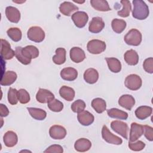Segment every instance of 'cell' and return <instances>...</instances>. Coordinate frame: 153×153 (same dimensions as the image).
I'll use <instances>...</instances> for the list:
<instances>
[{"instance_id":"cell-31","label":"cell","mask_w":153,"mask_h":153,"mask_svg":"<svg viewBox=\"0 0 153 153\" xmlns=\"http://www.w3.org/2000/svg\"><path fill=\"white\" fill-rule=\"evenodd\" d=\"M91 106L98 114L103 112L106 108V103L102 98H95L91 101Z\"/></svg>"},{"instance_id":"cell-13","label":"cell","mask_w":153,"mask_h":153,"mask_svg":"<svg viewBox=\"0 0 153 153\" xmlns=\"http://www.w3.org/2000/svg\"><path fill=\"white\" fill-rule=\"evenodd\" d=\"M36 99L39 103H45L54 99V96L50 91L47 89L39 88L36 94Z\"/></svg>"},{"instance_id":"cell-43","label":"cell","mask_w":153,"mask_h":153,"mask_svg":"<svg viewBox=\"0 0 153 153\" xmlns=\"http://www.w3.org/2000/svg\"><path fill=\"white\" fill-rule=\"evenodd\" d=\"M143 67L144 70L149 74L153 73V58L149 57L146 59L143 63Z\"/></svg>"},{"instance_id":"cell-2","label":"cell","mask_w":153,"mask_h":153,"mask_svg":"<svg viewBox=\"0 0 153 153\" xmlns=\"http://www.w3.org/2000/svg\"><path fill=\"white\" fill-rule=\"evenodd\" d=\"M124 39L129 45L138 46L142 41V34L137 29H131L124 36Z\"/></svg>"},{"instance_id":"cell-1","label":"cell","mask_w":153,"mask_h":153,"mask_svg":"<svg viewBox=\"0 0 153 153\" xmlns=\"http://www.w3.org/2000/svg\"><path fill=\"white\" fill-rule=\"evenodd\" d=\"M133 9L132 10V16L137 20H144L146 19L149 14L148 6L142 0L133 1Z\"/></svg>"},{"instance_id":"cell-9","label":"cell","mask_w":153,"mask_h":153,"mask_svg":"<svg viewBox=\"0 0 153 153\" xmlns=\"http://www.w3.org/2000/svg\"><path fill=\"white\" fill-rule=\"evenodd\" d=\"M1 56L5 60H10L15 56V51L11 49L10 43L5 39H1Z\"/></svg>"},{"instance_id":"cell-34","label":"cell","mask_w":153,"mask_h":153,"mask_svg":"<svg viewBox=\"0 0 153 153\" xmlns=\"http://www.w3.org/2000/svg\"><path fill=\"white\" fill-rule=\"evenodd\" d=\"M126 22L124 20L114 19L111 22L112 30L117 33H121L124 31L126 27Z\"/></svg>"},{"instance_id":"cell-46","label":"cell","mask_w":153,"mask_h":153,"mask_svg":"<svg viewBox=\"0 0 153 153\" xmlns=\"http://www.w3.org/2000/svg\"><path fill=\"white\" fill-rule=\"evenodd\" d=\"M9 114V110L7 107L2 103L0 104V115L1 117H5Z\"/></svg>"},{"instance_id":"cell-12","label":"cell","mask_w":153,"mask_h":153,"mask_svg":"<svg viewBox=\"0 0 153 153\" xmlns=\"http://www.w3.org/2000/svg\"><path fill=\"white\" fill-rule=\"evenodd\" d=\"M143 126L136 123L131 124L130 130V141L135 142L143 134Z\"/></svg>"},{"instance_id":"cell-36","label":"cell","mask_w":153,"mask_h":153,"mask_svg":"<svg viewBox=\"0 0 153 153\" xmlns=\"http://www.w3.org/2000/svg\"><path fill=\"white\" fill-rule=\"evenodd\" d=\"M8 36L14 42H18L22 39V31L17 27H11L7 31Z\"/></svg>"},{"instance_id":"cell-25","label":"cell","mask_w":153,"mask_h":153,"mask_svg":"<svg viewBox=\"0 0 153 153\" xmlns=\"http://www.w3.org/2000/svg\"><path fill=\"white\" fill-rule=\"evenodd\" d=\"M124 59L126 62L131 66L136 65L139 62V56L137 52L133 49L127 50L124 53Z\"/></svg>"},{"instance_id":"cell-7","label":"cell","mask_w":153,"mask_h":153,"mask_svg":"<svg viewBox=\"0 0 153 153\" xmlns=\"http://www.w3.org/2000/svg\"><path fill=\"white\" fill-rule=\"evenodd\" d=\"M102 138L109 143L119 145L123 143L122 139L118 136L113 134L105 125L103 126L102 130Z\"/></svg>"},{"instance_id":"cell-35","label":"cell","mask_w":153,"mask_h":153,"mask_svg":"<svg viewBox=\"0 0 153 153\" xmlns=\"http://www.w3.org/2000/svg\"><path fill=\"white\" fill-rule=\"evenodd\" d=\"M123 5V8L117 12V14L121 17H127L129 16L131 10V6L130 2L127 0H122L120 1Z\"/></svg>"},{"instance_id":"cell-14","label":"cell","mask_w":153,"mask_h":153,"mask_svg":"<svg viewBox=\"0 0 153 153\" xmlns=\"http://www.w3.org/2000/svg\"><path fill=\"white\" fill-rule=\"evenodd\" d=\"M22 53L23 56L28 60L31 62L32 59H35L39 56L38 49L33 45H27L22 48Z\"/></svg>"},{"instance_id":"cell-17","label":"cell","mask_w":153,"mask_h":153,"mask_svg":"<svg viewBox=\"0 0 153 153\" xmlns=\"http://www.w3.org/2000/svg\"><path fill=\"white\" fill-rule=\"evenodd\" d=\"M70 58L74 62L78 63L85 59V54L82 49L78 47H74L70 50Z\"/></svg>"},{"instance_id":"cell-21","label":"cell","mask_w":153,"mask_h":153,"mask_svg":"<svg viewBox=\"0 0 153 153\" xmlns=\"http://www.w3.org/2000/svg\"><path fill=\"white\" fill-rule=\"evenodd\" d=\"M3 141L6 146L13 147L17 143L18 137L15 132L8 131L3 136Z\"/></svg>"},{"instance_id":"cell-3","label":"cell","mask_w":153,"mask_h":153,"mask_svg":"<svg viewBox=\"0 0 153 153\" xmlns=\"http://www.w3.org/2000/svg\"><path fill=\"white\" fill-rule=\"evenodd\" d=\"M27 38L32 41L41 42L45 38V32L43 29L39 26L30 27L27 33Z\"/></svg>"},{"instance_id":"cell-16","label":"cell","mask_w":153,"mask_h":153,"mask_svg":"<svg viewBox=\"0 0 153 153\" xmlns=\"http://www.w3.org/2000/svg\"><path fill=\"white\" fill-rule=\"evenodd\" d=\"M5 15L8 20L14 23H17L20 19V13L19 10L12 6H8L5 9Z\"/></svg>"},{"instance_id":"cell-18","label":"cell","mask_w":153,"mask_h":153,"mask_svg":"<svg viewBox=\"0 0 153 153\" xmlns=\"http://www.w3.org/2000/svg\"><path fill=\"white\" fill-rule=\"evenodd\" d=\"M118 104L121 107L130 111L135 104V100L131 95L124 94L119 98Z\"/></svg>"},{"instance_id":"cell-41","label":"cell","mask_w":153,"mask_h":153,"mask_svg":"<svg viewBox=\"0 0 153 153\" xmlns=\"http://www.w3.org/2000/svg\"><path fill=\"white\" fill-rule=\"evenodd\" d=\"M22 47H17L15 49V56L17 59L23 65H27L30 63V61L27 60L22 53Z\"/></svg>"},{"instance_id":"cell-38","label":"cell","mask_w":153,"mask_h":153,"mask_svg":"<svg viewBox=\"0 0 153 153\" xmlns=\"http://www.w3.org/2000/svg\"><path fill=\"white\" fill-rule=\"evenodd\" d=\"M85 103L82 100L78 99L72 103L71 108L73 112L79 113L84 111V109L85 108Z\"/></svg>"},{"instance_id":"cell-22","label":"cell","mask_w":153,"mask_h":153,"mask_svg":"<svg viewBox=\"0 0 153 153\" xmlns=\"http://www.w3.org/2000/svg\"><path fill=\"white\" fill-rule=\"evenodd\" d=\"M91 146V142L87 139L81 138L78 139L74 144L75 149L78 152H86L88 151Z\"/></svg>"},{"instance_id":"cell-39","label":"cell","mask_w":153,"mask_h":153,"mask_svg":"<svg viewBox=\"0 0 153 153\" xmlns=\"http://www.w3.org/2000/svg\"><path fill=\"white\" fill-rule=\"evenodd\" d=\"M17 91L16 88H13L10 87L8 91V102L13 105H16L19 101Z\"/></svg>"},{"instance_id":"cell-8","label":"cell","mask_w":153,"mask_h":153,"mask_svg":"<svg viewBox=\"0 0 153 153\" xmlns=\"http://www.w3.org/2000/svg\"><path fill=\"white\" fill-rule=\"evenodd\" d=\"M71 19L75 25L78 28L84 27L88 20V16L84 11H76L74 13Z\"/></svg>"},{"instance_id":"cell-45","label":"cell","mask_w":153,"mask_h":153,"mask_svg":"<svg viewBox=\"0 0 153 153\" xmlns=\"http://www.w3.org/2000/svg\"><path fill=\"white\" fill-rule=\"evenodd\" d=\"M63 152V149L62 146L59 145H52L48 147L44 152H55V153H62Z\"/></svg>"},{"instance_id":"cell-15","label":"cell","mask_w":153,"mask_h":153,"mask_svg":"<svg viewBox=\"0 0 153 153\" xmlns=\"http://www.w3.org/2000/svg\"><path fill=\"white\" fill-rule=\"evenodd\" d=\"M77 119L81 124L84 126H88L93 123L94 117L90 112L84 110L78 114Z\"/></svg>"},{"instance_id":"cell-32","label":"cell","mask_w":153,"mask_h":153,"mask_svg":"<svg viewBox=\"0 0 153 153\" xmlns=\"http://www.w3.org/2000/svg\"><path fill=\"white\" fill-rule=\"evenodd\" d=\"M56 55H54L52 60L56 65H62L66 61V50L63 48H57L56 50Z\"/></svg>"},{"instance_id":"cell-42","label":"cell","mask_w":153,"mask_h":153,"mask_svg":"<svg viewBox=\"0 0 153 153\" xmlns=\"http://www.w3.org/2000/svg\"><path fill=\"white\" fill-rule=\"evenodd\" d=\"M145 146V143L141 141V140H137V142H128V147L129 148L134 151H140Z\"/></svg>"},{"instance_id":"cell-20","label":"cell","mask_w":153,"mask_h":153,"mask_svg":"<svg viewBox=\"0 0 153 153\" xmlns=\"http://www.w3.org/2000/svg\"><path fill=\"white\" fill-rule=\"evenodd\" d=\"M78 10V7L71 2L65 1L60 5V12L66 16H70L71 14Z\"/></svg>"},{"instance_id":"cell-40","label":"cell","mask_w":153,"mask_h":153,"mask_svg":"<svg viewBox=\"0 0 153 153\" xmlns=\"http://www.w3.org/2000/svg\"><path fill=\"white\" fill-rule=\"evenodd\" d=\"M17 96L19 101L22 104H26L30 101V96L29 93L23 88H21L18 90Z\"/></svg>"},{"instance_id":"cell-19","label":"cell","mask_w":153,"mask_h":153,"mask_svg":"<svg viewBox=\"0 0 153 153\" xmlns=\"http://www.w3.org/2000/svg\"><path fill=\"white\" fill-rule=\"evenodd\" d=\"M61 78L66 81H72L78 76V71L73 68L68 67L63 68L60 72Z\"/></svg>"},{"instance_id":"cell-10","label":"cell","mask_w":153,"mask_h":153,"mask_svg":"<svg viewBox=\"0 0 153 153\" xmlns=\"http://www.w3.org/2000/svg\"><path fill=\"white\" fill-rule=\"evenodd\" d=\"M49 134L54 139L60 140L65 137L66 130L65 127L59 125L52 126L49 129Z\"/></svg>"},{"instance_id":"cell-28","label":"cell","mask_w":153,"mask_h":153,"mask_svg":"<svg viewBox=\"0 0 153 153\" xmlns=\"http://www.w3.org/2000/svg\"><path fill=\"white\" fill-rule=\"evenodd\" d=\"M105 60L107 62L109 69L114 72L118 73L121 70V64L120 60L115 57H106Z\"/></svg>"},{"instance_id":"cell-24","label":"cell","mask_w":153,"mask_h":153,"mask_svg":"<svg viewBox=\"0 0 153 153\" xmlns=\"http://www.w3.org/2000/svg\"><path fill=\"white\" fill-rule=\"evenodd\" d=\"M17 78V75L15 72L11 71H7L2 76L1 79V85L4 86L10 85L16 81Z\"/></svg>"},{"instance_id":"cell-11","label":"cell","mask_w":153,"mask_h":153,"mask_svg":"<svg viewBox=\"0 0 153 153\" xmlns=\"http://www.w3.org/2000/svg\"><path fill=\"white\" fill-rule=\"evenodd\" d=\"M105 27V23L102 19L100 17H93L89 23L88 30L94 33L100 32Z\"/></svg>"},{"instance_id":"cell-27","label":"cell","mask_w":153,"mask_h":153,"mask_svg":"<svg viewBox=\"0 0 153 153\" xmlns=\"http://www.w3.org/2000/svg\"><path fill=\"white\" fill-rule=\"evenodd\" d=\"M60 96L67 101H72L75 97V91L74 90L69 87L63 85L59 90Z\"/></svg>"},{"instance_id":"cell-23","label":"cell","mask_w":153,"mask_h":153,"mask_svg":"<svg viewBox=\"0 0 153 153\" xmlns=\"http://www.w3.org/2000/svg\"><path fill=\"white\" fill-rule=\"evenodd\" d=\"M84 79L88 84H94L99 79V73L94 68H88L84 73Z\"/></svg>"},{"instance_id":"cell-4","label":"cell","mask_w":153,"mask_h":153,"mask_svg":"<svg viewBox=\"0 0 153 153\" xmlns=\"http://www.w3.org/2000/svg\"><path fill=\"white\" fill-rule=\"evenodd\" d=\"M87 48L90 53L99 54L105 50L106 44L104 41L99 39H92L87 43Z\"/></svg>"},{"instance_id":"cell-33","label":"cell","mask_w":153,"mask_h":153,"mask_svg":"<svg viewBox=\"0 0 153 153\" xmlns=\"http://www.w3.org/2000/svg\"><path fill=\"white\" fill-rule=\"evenodd\" d=\"M107 114L109 117L113 118L125 120H127L128 118V114L126 112H124L117 108H111L108 109Z\"/></svg>"},{"instance_id":"cell-37","label":"cell","mask_w":153,"mask_h":153,"mask_svg":"<svg viewBox=\"0 0 153 153\" xmlns=\"http://www.w3.org/2000/svg\"><path fill=\"white\" fill-rule=\"evenodd\" d=\"M47 106L51 111L56 112H60L63 108V103L56 99H54L48 102Z\"/></svg>"},{"instance_id":"cell-26","label":"cell","mask_w":153,"mask_h":153,"mask_svg":"<svg viewBox=\"0 0 153 153\" xmlns=\"http://www.w3.org/2000/svg\"><path fill=\"white\" fill-rule=\"evenodd\" d=\"M152 112V108L148 106H141L135 110L136 117L141 120H145L149 117Z\"/></svg>"},{"instance_id":"cell-44","label":"cell","mask_w":153,"mask_h":153,"mask_svg":"<svg viewBox=\"0 0 153 153\" xmlns=\"http://www.w3.org/2000/svg\"><path fill=\"white\" fill-rule=\"evenodd\" d=\"M143 126V133L145 137L149 141L153 140V128L149 126L145 125Z\"/></svg>"},{"instance_id":"cell-30","label":"cell","mask_w":153,"mask_h":153,"mask_svg":"<svg viewBox=\"0 0 153 153\" xmlns=\"http://www.w3.org/2000/svg\"><path fill=\"white\" fill-rule=\"evenodd\" d=\"M27 109L28 110L30 116L36 120H43L47 117V112L42 109L36 108H27Z\"/></svg>"},{"instance_id":"cell-6","label":"cell","mask_w":153,"mask_h":153,"mask_svg":"<svg viewBox=\"0 0 153 153\" xmlns=\"http://www.w3.org/2000/svg\"><path fill=\"white\" fill-rule=\"evenodd\" d=\"M111 128L126 139H128V127L127 123L119 120H115L111 123Z\"/></svg>"},{"instance_id":"cell-5","label":"cell","mask_w":153,"mask_h":153,"mask_svg":"<svg viewBox=\"0 0 153 153\" xmlns=\"http://www.w3.org/2000/svg\"><path fill=\"white\" fill-rule=\"evenodd\" d=\"M125 86L131 90H137L142 86V81L140 77L136 74L128 75L124 81Z\"/></svg>"},{"instance_id":"cell-29","label":"cell","mask_w":153,"mask_h":153,"mask_svg":"<svg viewBox=\"0 0 153 153\" xmlns=\"http://www.w3.org/2000/svg\"><path fill=\"white\" fill-rule=\"evenodd\" d=\"M90 4L96 10L99 11H108L111 10L108 2L105 0H91Z\"/></svg>"}]
</instances>
